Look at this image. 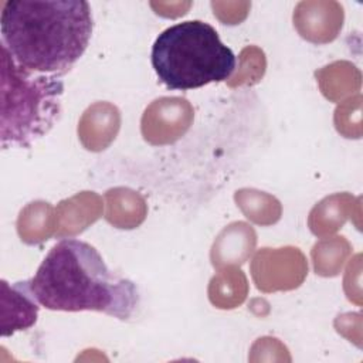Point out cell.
I'll use <instances>...</instances> for the list:
<instances>
[{
    "label": "cell",
    "mask_w": 363,
    "mask_h": 363,
    "mask_svg": "<svg viewBox=\"0 0 363 363\" xmlns=\"http://www.w3.org/2000/svg\"><path fill=\"white\" fill-rule=\"evenodd\" d=\"M28 285L50 311H96L126 320L139 305L136 285L109 271L95 247L75 238L57 242Z\"/></svg>",
    "instance_id": "obj_2"
},
{
    "label": "cell",
    "mask_w": 363,
    "mask_h": 363,
    "mask_svg": "<svg viewBox=\"0 0 363 363\" xmlns=\"http://www.w3.org/2000/svg\"><path fill=\"white\" fill-rule=\"evenodd\" d=\"M51 206L44 201H34L27 204L18 216L17 231L23 242L37 244L50 235V216Z\"/></svg>",
    "instance_id": "obj_11"
},
{
    "label": "cell",
    "mask_w": 363,
    "mask_h": 363,
    "mask_svg": "<svg viewBox=\"0 0 363 363\" xmlns=\"http://www.w3.org/2000/svg\"><path fill=\"white\" fill-rule=\"evenodd\" d=\"M0 23L1 44L21 67L58 77L82 57L94 27L84 0H9Z\"/></svg>",
    "instance_id": "obj_1"
},
{
    "label": "cell",
    "mask_w": 363,
    "mask_h": 363,
    "mask_svg": "<svg viewBox=\"0 0 363 363\" xmlns=\"http://www.w3.org/2000/svg\"><path fill=\"white\" fill-rule=\"evenodd\" d=\"M40 303L33 296L28 279L9 284L1 281V336L31 328L37 322Z\"/></svg>",
    "instance_id": "obj_7"
},
{
    "label": "cell",
    "mask_w": 363,
    "mask_h": 363,
    "mask_svg": "<svg viewBox=\"0 0 363 363\" xmlns=\"http://www.w3.org/2000/svg\"><path fill=\"white\" fill-rule=\"evenodd\" d=\"M342 6L333 1H301L294 13V24L299 34L313 43H326L336 37L343 18Z\"/></svg>",
    "instance_id": "obj_8"
},
{
    "label": "cell",
    "mask_w": 363,
    "mask_h": 363,
    "mask_svg": "<svg viewBox=\"0 0 363 363\" xmlns=\"http://www.w3.org/2000/svg\"><path fill=\"white\" fill-rule=\"evenodd\" d=\"M152 67L169 89H194L231 77L237 58L218 33L201 20L163 30L152 47Z\"/></svg>",
    "instance_id": "obj_3"
},
{
    "label": "cell",
    "mask_w": 363,
    "mask_h": 363,
    "mask_svg": "<svg viewBox=\"0 0 363 363\" xmlns=\"http://www.w3.org/2000/svg\"><path fill=\"white\" fill-rule=\"evenodd\" d=\"M106 199H108V203H109V210H108V214H106V220L109 223L122 228L125 213H126V220H128V228H133V227L139 225L143 221L145 214H146V207H145L143 199L139 194L133 193L128 206H123V200H122L119 189L109 190L106 193Z\"/></svg>",
    "instance_id": "obj_13"
},
{
    "label": "cell",
    "mask_w": 363,
    "mask_h": 363,
    "mask_svg": "<svg viewBox=\"0 0 363 363\" xmlns=\"http://www.w3.org/2000/svg\"><path fill=\"white\" fill-rule=\"evenodd\" d=\"M119 129V112L115 106L105 102H98L84 113L78 133L89 150L105 149Z\"/></svg>",
    "instance_id": "obj_9"
},
{
    "label": "cell",
    "mask_w": 363,
    "mask_h": 363,
    "mask_svg": "<svg viewBox=\"0 0 363 363\" xmlns=\"http://www.w3.org/2000/svg\"><path fill=\"white\" fill-rule=\"evenodd\" d=\"M1 146L28 147L44 136L61 115L64 82L58 75L21 67L1 44Z\"/></svg>",
    "instance_id": "obj_4"
},
{
    "label": "cell",
    "mask_w": 363,
    "mask_h": 363,
    "mask_svg": "<svg viewBox=\"0 0 363 363\" xmlns=\"http://www.w3.org/2000/svg\"><path fill=\"white\" fill-rule=\"evenodd\" d=\"M193 109L186 99L160 98L155 101L142 118V133L153 145L177 140L190 126Z\"/></svg>",
    "instance_id": "obj_6"
},
{
    "label": "cell",
    "mask_w": 363,
    "mask_h": 363,
    "mask_svg": "<svg viewBox=\"0 0 363 363\" xmlns=\"http://www.w3.org/2000/svg\"><path fill=\"white\" fill-rule=\"evenodd\" d=\"M255 245L254 231L244 223H234L225 228L213 245V264L242 262Z\"/></svg>",
    "instance_id": "obj_10"
},
{
    "label": "cell",
    "mask_w": 363,
    "mask_h": 363,
    "mask_svg": "<svg viewBox=\"0 0 363 363\" xmlns=\"http://www.w3.org/2000/svg\"><path fill=\"white\" fill-rule=\"evenodd\" d=\"M235 200L245 216L258 224H271L279 218V203L264 193L255 190L237 191Z\"/></svg>",
    "instance_id": "obj_12"
},
{
    "label": "cell",
    "mask_w": 363,
    "mask_h": 363,
    "mask_svg": "<svg viewBox=\"0 0 363 363\" xmlns=\"http://www.w3.org/2000/svg\"><path fill=\"white\" fill-rule=\"evenodd\" d=\"M251 268L258 289L267 292L292 289L306 274L303 255L296 248H264L254 258Z\"/></svg>",
    "instance_id": "obj_5"
}]
</instances>
